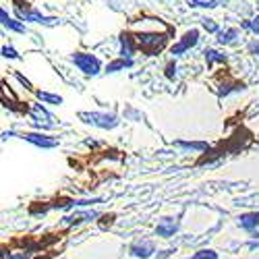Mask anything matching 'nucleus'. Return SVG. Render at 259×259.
I'll use <instances>...</instances> for the list:
<instances>
[{"label": "nucleus", "mask_w": 259, "mask_h": 259, "mask_svg": "<svg viewBox=\"0 0 259 259\" xmlns=\"http://www.w3.org/2000/svg\"><path fill=\"white\" fill-rule=\"evenodd\" d=\"M189 5H191V7H203V9L218 7V3H215V0H189Z\"/></svg>", "instance_id": "obj_19"}, {"label": "nucleus", "mask_w": 259, "mask_h": 259, "mask_svg": "<svg viewBox=\"0 0 259 259\" xmlns=\"http://www.w3.org/2000/svg\"><path fill=\"white\" fill-rule=\"evenodd\" d=\"M175 75H177V62H168L166 64V77L175 79Z\"/></svg>", "instance_id": "obj_22"}, {"label": "nucleus", "mask_w": 259, "mask_h": 259, "mask_svg": "<svg viewBox=\"0 0 259 259\" xmlns=\"http://www.w3.org/2000/svg\"><path fill=\"white\" fill-rule=\"evenodd\" d=\"M239 224L243 228H247V230L257 228L259 226V211H255V213H243L241 218H239Z\"/></svg>", "instance_id": "obj_11"}, {"label": "nucleus", "mask_w": 259, "mask_h": 259, "mask_svg": "<svg viewBox=\"0 0 259 259\" xmlns=\"http://www.w3.org/2000/svg\"><path fill=\"white\" fill-rule=\"evenodd\" d=\"M203 27H205L207 31H215V29H218V27H215V23H213L211 19H203Z\"/></svg>", "instance_id": "obj_24"}, {"label": "nucleus", "mask_w": 259, "mask_h": 259, "mask_svg": "<svg viewBox=\"0 0 259 259\" xmlns=\"http://www.w3.org/2000/svg\"><path fill=\"white\" fill-rule=\"evenodd\" d=\"M191 259H218V253L211 249H203V251H197Z\"/></svg>", "instance_id": "obj_18"}, {"label": "nucleus", "mask_w": 259, "mask_h": 259, "mask_svg": "<svg viewBox=\"0 0 259 259\" xmlns=\"http://www.w3.org/2000/svg\"><path fill=\"white\" fill-rule=\"evenodd\" d=\"M135 41H137V48L143 54L154 56L166 48L168 37L166 33H135Z\"/></svg>", "instance_id": "obj_1"}, {"label": "nucleus", "mask_w": 259, "mask_h": 259, "mask_svg": "<svg viewBox=\"0 0 259 259\" xmlns=\"http://www.w3.org/2000/svg\"><path fill=\"white\" fill-rule=\"evenodd\" d=\"M179 145H181V147H187V149H207V147H209V145H207V143H203V141H201V143H189V141H179Z\"/></svg>", "instance_id": "obj_21"}, {"label": "nucleus", "mask_w": 259, "mask_h": 259, "mask_svg": "<svg viewBox=\"0 0 259 259\" xmlns=\"http://www.w3.org/2000/svg\"><path fill=\"white\" fill-rule=\"evenodd\" d=\"M243 27H245V29H251L253 33L259 35V17H255V19H251V21H245Z\"/></svg>", "instance_id": "obj_20"}, {"label": "nucleus", "mask_w": 259, "mask_h": 259, "mask_svg": "<svg viewBox=\"0 0 259 259\" xmlns=\"http://www.w3.org/2000/svg\"><path fill=\"white\" fill-rule=\"evenodd\" d=\"M177 230H179V222H177L175 218H162L160 224L156 226L158 236H164V239H170V236H175Z\"/></svg>", "instance_id": "obj_8"}, {"label": "nucleus", "mask_w": 259, "mask_h": 259, "mask_svg": "<svg viewBox=\"0 0 259 259\" xmlns=\"http://www.w3.org/2000/svg\"><path fill=\"white\" fill-rule=\"evenodd\" d=\"M35 259H50V257H46V255H44V257H35Z\"/></svg>", "instance_id": "obj_27"}, {"label": "nucleus", "mask_w": 259, "mask_h": 259, "mask_svg": "<svg viewBox=\"0 0 259 259\" xmlns=\"http://www.w3.org/2000/svg\"><path fill=\"white\" fill-rule=\"evenodd\" d=\"M205 62L207 64H213V62H226V54H220V52H215V50H205Z\"/></svg>", "instance_id": "obj_16"}, {"label": "nucleus", "mask_w": 259, "mask_h": 259, "mask_svg": "<svg viewBox=\"0 0 259 259\" xmlns=\"http://www.w3.org/2000/svg\"><path fill=\"white\" fill-rule=\"evenodd\" d=\"M19 17L25 19V21H35V23H54L56 19H50V17H44L41 13H35V11H23V9H17Z\"/></svg>", "instance_id": "obj_10"}, {"label": "nucleus", "mask_w": 259, "mask_h": 259, "mask_svg": "<svg viewBox=\"0 0 259 259\" xmlns=\"http://www.w3.org/2000/svg\"><path fill=\"white\" fill-rule=\"evenodd\" d=\"M71 60L77 64L79 71H83L85 75H98L100 69H102L100 58L94 56V54H88V52H77V54H73Z\"/></svg>", "instance_id": "obj_2"}, {"label": "nucleus", "mask_w": 259, "mask_h": 259, "mask_svg": "<svg viewBox=\"0 0 259 259\" xmlns=\"http://www.w3.org/2000/svg\"><path fill=\"white\" fill-rule=\"evenodd\" d=\"M3 56H5V58H19L17 50H15V48H9V46L3 48Z\"/></svg>", "instance_id": "obj_23"}, {"label": "nucleus", "mask_w": 259, "mask_h": 259, "mask_svg": "<svg viewBox=\"0 0 259 259\" xmlns=\"http://www.w3.org/2000/svg\"><path fill=\"white\" fill-rule=\"evenodd\" d=\"M197 41H199V31H197V29H191V31H187V33L183 35V39L179 41L177 46H172V54H175V56H179V54L187 52L189 48L197 46Z\"/></svg>", "instance_id": "obj_5"}, {"label": "nucleus", "mask_w": 259, "mask_h": 259, "mask_svg": "<svg viewBox=\"0 0 259 259\" xmlns=\"http://www.w3.org/2000/svg\"><path fill=\"white\" fill-rule=\"evenodd\" d=\"M15 75H17V79H19L21 83H23V85H25V88H27V90H31V92H33V88H31V83H29V81H27V79H25L23 75H21V73H15Z\"/></svg>", "instance_id": "obj_25"}, {"label": "nucleus", "mask_w": 259, "mask_h": 259, "mask_svg": "<svg viewBox=\"0 0 259 259\" xmlns=\"http://www.w3.org/2000/svg\"><path fill=\"white\" fill-rule=\"evenodd\" d=\"M236 37H239V31H236V29H226V31H220V33H218V41H220L222 46L234 44Z\"/></svg>", "instance_id": "obj_15"}, {"label": "nucleus", "mask_w": 259, "mask_h": 259, "mask_svg": "<svg viewBox=\"0 0 259 259\" xmlns=\"http://www.w3.org/2000/svg\"><path fill=\"white\" fill-rule=\"evenodd\" d=\"M29 114H31L33 122H35L39 128H50V126H54L52 116L48 114L46 108H41V104H31V108H29Z\"/></svg>", "instance_id": "obj_4"}, {"label": "nucleus", "mask_w": 259, "mask_h": 259, "mask_svg": "<svg viewBox=\"0 0 259 259\" xmlns=\"http://www.w3.org/2000/svg\"><path fill=\"white\" fill-rule=\"evenodd\" d=\"M251 50H253V54H257V56H259V46H253Z\"/></svg>", "instance_id": "obj_26"}, {"label": "nucleus", "mask_w": 259, "mask_h": 259, "mask_svg": "<svg viewBox=\"0 0 259 259\" xmlns=\"http://www.w3.org/2000/svg\"><path fill=\"white\" fill-rule=\"evenodd\" d=\"M128 67H133V60H128V58H118V60H112L110 64H108V73H116V71H122V69H128Z\"/></svg>", "instance_id": "obj_14"}, {"label": "nucleus", "mask_w": 259, "mask_h": 259, "mask_svg": "<svg viewBox=\"0 0 259 259\" xmlns=\"http://www.w3.org/2000/svg\"><path fill=\"white\" fill-rule=\"evenodd\" d=\"M0 19H3V25L5 27H9V29H13V31H25V27L19 23V21H15V19H11L9 15H7V11H0Z\"/></svg>", "instance_id": "obj_12"}, {"label": "nucleus", "mask_w": 259, "mask_h": 259, "mask_svg": "<svg viewBox=\"0 0 259 259\" xmlns=\"http://www.w3.org/2000/svg\"><path fill=\"white\" fill-rule=\"evenodd\" d=\"M35 96L41 102H48V104H62V98L60 96H54V94H48V92H35Z\"/></svg>", "instance_id": "obj_17"}, {"label": "nucleus", "mask_w": 259, "mask_h": 259, "mask_svg": "<svg viewBox=\"0 0 259 259\" xmlns=\"http://www.w3.org/2000/svg\"><path fill=\"white\" fill-rule=\"evenodd\" d=\"M137 50V41H135V35L131 33H120V58H128L135 54Z\"/></svg>", "instance_id": "obj_6"}, {"label": "nucleus", "mask_w": 259, "mask_h": 259, "mask_svg": "<svg viewBox=\"0 0 259 259\" xmlns=\"http://www.w3.org/2000/svg\"><path fill=\"white\" fill-rule=\"evenodd\" d=\"M156 251V247H154V243L152 241H137V243H133L131 245V255L133 257H139V259H147V257H152V253Z\"/></svg>", "instance_id": "obj_7"}, {"label": "nucleus", "mask_w": 259, "mask_h": 259, "mask_svg": "<svg viewBox=\"0 0 259 259\" xmlns=\"http://www.w3.org/2000/svg\"><path fill=\"white\" fill-rule=\"evenodd\" d=\"M79 118L88 124L100 126V128H114L118 124V118L112 114H104V112H79Z\"/></svg>", "instance_id": "obj_3"}, {"label": "nucleus", "mask_w": 259, "mask_h": 259, "mask_svg": "<svg viewBox=\"0 0 259 259\" xmlns=\"http://www.w3.org/2000/svg\"><path fill=\"white\" fill-rule=\"evenodd\" d=\"M23 139H27L29 143L39 145V147H56V145H58V139H56V137L39 135V133H25V135H23Z\"/></svg>", "instance_id": "obj_9"}, {"label": "nucleus", "mask_w": 259, "mask_h": 259, "mask_svg": "<svg viewBox=\"0 0 259 259\" xmlns=\"http://www.w3.org/2000/svg\"><path fill=\"white\" fill-rule=\"evenodd\" d=\"M96 211H88V213H75V215H67L64 218V224H81V222H85V220H92V218H96Z\"/></svg>", "instance_id": "obj_13"}]
</instances>
